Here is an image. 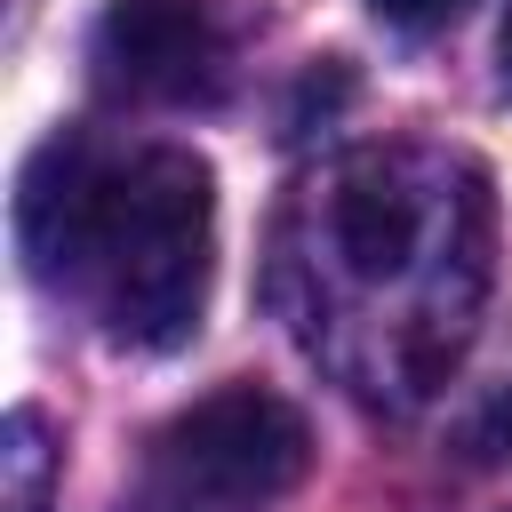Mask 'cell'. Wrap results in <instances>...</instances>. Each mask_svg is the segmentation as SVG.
<instances>
[{
    "label": "cell",
    "mask_w": 512,
    "mask_h": 512,
    "mask_svg": "<svg viewBox=\"0 0 512 512\" xmlns=\"http://www.w3.org/2000/svg\"><path fill=\"white\" fill-rule=\"evenodd\" d=\"M48 488V448H40V416L16 408L8 416V512H40Z\"/></svg>",
    "instance_id": "5b68a950"
},
{
    "label": "cell",
    "mask_w": 512,
    "mask_h": 512,
    "mask_svg": "<svg viewBox=\"0 0 512 512\" xmlns=\"http://www.w3.org/2000/svg\"><path fill=\"white\" fill-rule=\"evenodd\" d=\"M88 64H96L104 96L192 112L232 88V32L216 24L208 0H112L96 16Z\"/></svg>",
    "instance_id": "277c9868"
},
{
    "label": "cell",
    "mask_w": 512,
    "mask_h": 512,
    "mask_svg": "<svg viewBox=\"0 0 512 512\" xmlns=\"http://www.w3.org/2000/svg\"><path fill=\"white\" fill-rule=\"evenodd\" d=\"M472 456H512V392H496L488 416L472 424Z\"/></svg>",
    "instance_id": "52a82bcc"
},
{
    "label": "cell",
    "mask_w": 512,
    "mask_h": 512,
    "mask_svg": "<svg viewBox=\"0 0 512 512\" xmlns=\"http://www.w3.org/2000/svg\"><path fill=\"white\" fill-rule=\"evenodd\" d=\"M496 80H504V96H512V8H504V32H496Z\"/></svg>",
    "instance_id": "ba28073f"
},
{
    "label": "cell",
    "mask_w": 512,
    "mask_h": 512,
    "mask_svg": "<svg viewBox=\"0 0 512 512\" xmlns=\"http://www.w3.org/2000/svg\"><path fill=\"white\" fill-rule=\"evenodd\" d=\"M456 200L464 192H448V176L424 152H352L320 184V248L336 288L432 304L456 264Z\"/></svg>",
    "instance_id": "7a4b0ae2"
},
{
    "label": "cell",
    "mask_w": 512,
    "mask_h": 512,
    "mask_svg": "<svg viewBox=\"0 0 512 512\" xmlns=\"http://www.w3.org/2000/svg\"><path fill=\"white\" fill-rule=\"evenodd\" d=\"M304 464H312V424L264 384L208 392L152 432V488L176 512H192V504H272L304 480Z\"/></svg>",
    "instance_id": "3957f363"
},
{
    "label": "cell",
    "mask_w": 512,
    "mask_h": 512,
    "mask_svg": "<svg viewBox=\"0 0 512 512\" xmlns=\"http://www.w3.org/2000/svg\"><path fill=\"white\" fill-rule=\"evenodd\" d=\"M392 32H440V24H456L472 0H368Z\"/></svg>",
    "instance_id": "8992f818"
},
{
    "label": "cell",
    "mask_w": 512,
    "mask_h": 512,
    "mask_svg": "<svg viewBox=\"0 0 512 512\" xmlns=\"http://www.w3.org/2000/svg\"><path fill=\"white\" fill-rule=\"evenodd\" d=\"M24 272L72 296L112 344L168 352L208 312L216 176L184 144L48 136L16 184Z\"/></svg>",
    "instance_id": "6da1fadb"
}]
</instances>
